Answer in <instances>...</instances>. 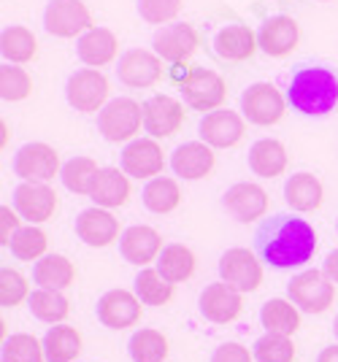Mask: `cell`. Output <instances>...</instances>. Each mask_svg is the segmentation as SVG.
<instances>
[{
  "instance_id": "44dd1931",
  "label": "cell",
  "mask_w": 338,
  "mask_h": 362,
  "mask_svg": "<svg viewBox=\"0 0 338 362\" xmlns=\"http://www.w3.org/2000/svg\"><path fill=\"white\" fill-rule=\"evenodd\" d=\"M122 257L130 265H149L154 257H160V252L165 249L160 233L149 225H133L122 233V241H120Z\"/></svg>"
},
{
  "instance_id": "3957f363",
  "label": "cell",
  "mask_w": 338,
  "mask_h": 362,
  "mask_svg": "<svg viewBox=\"0 0 338 362\" xmlns=\"http://www.w3.org/2000/svg\"><path fill=\"white\" fill-rule=\"evenodd\" d=\"M290 300L306 314H325L336 300V284L325 276V271H303L292 276L287 284Z\"/></svg>"
},
{
  "instance_id": "d6a6232c",
  "label": "cell",
  "mask_w": 338,
  "mask_h": 362,
  "mask_svg": "<svg viewBox=\"0 0 338 362\" xmlns=\"http://www.w3.org/2000/svg\"><path fill=\"white\" fill-rule=\"evenodd\" d=\"M81 351V335L68 325H57L44 338V354L49 362H74Z\"/></svg>"
},
{
  "instance_id": "7dc6e473",
  "label": "cell",
  "mask_w": 338,
  "mask_h": 362,
  "mask_svg": "<svg viewBox=\"0 0 338 362\" xmlns=\"http://www.w3.org/2000/svg\"><path fill=\"white\" fill-rule=\"evenodd\" d=\"M325 276H327L333 284H338V249L336 252H330L327 259H325Z\"/></svg>"
},
{
  "instance_id": "b9f144b4",
  "label": "cell",
  "mask_w": 338,
  "mask_h": 362,
  "mask_svg": "<svg viewBox=\"0 0 338 362\" xmlns=\"http://www.w3.org/2000/svg\"><path fill=\"white\" fill-rule=\"evenodd\" d=\"M255 360L257 362H292L295 360V346L287 335H274L265 332L255 344Z\"/></svg>"
},
{
  "instance_id": "f35d334b",
  "label": "cell",
  "mask_w": 338,
  "mask_h": 362,
  "mask_svg": "<svg viewBox=\"0 0 338 362\" xmlns=\"http://www.w3.org/2000/svg\"><path fill=\"white\" fill-rule=\"evenodd\" d=\"M44 344L28 335V332H16L11 338L3 341V362H44Z\"/></svg>"
},
{
  "instance_id": "74e56055",
  "label": "cell",
  "mask_w": 338,
  "mask_h": 362,
  "mask_svg": "<svg viewBox=\"0 0 338 362\" xmlns=\"http://www.w3.org/2000/svg\"><path fill=\"white\" fill-rule=\"evenodd\" d=\"M130 357L136 362H163L168 357V338L157 330H139L130 338Z\"/></svg>"
},
{
  "instance_id": "5bb4252c",
  "label": "cell",
  "mask_w": 338,
  "mask_h": 362,
  "mask_svg": "<svg viewBox=\"0 0 338 362\" xmlns=\"http://www.w3.org/2000/svg\"><path fill=\"white\" fill-rule=\"evenodd\" d=\"M246 133L244 119L231 108H216L200 119V138L211 149H231Z\"/></svg>"
},
{
  "instance_id": "4fadbf2b",
  "label": "cell",
  "mask_w": 338,
  "mask_h": 362,
  "mask_svg": "<svg viewBox=\"0 0 338 362\" xmlns=\"http://www.w3.org/2000/svg\"><path fill=\"white\" fill-rule=\"evenodd\" d=\"M152 44H154V54H157L160 60L182 65V62L198 49L200 38H198V30H195L192 25H187V22H173V25H165V28H160V30L154 33Z\"/></svg>"
},
{
  "instance_id": "9c48e42d",
  "label": "cell",
  "mask_w": 338,
  "mask_h": 362,
  "mask_svg": "<svg viewBox=\"0 0 338 362\" xmlns=\"http://www.w3.org/2000/svg\"><path fill=\"white\" fill-rule=\"evenodd\" d=\"M284 98L271 81H257L241 95V111L252 124H276L284 117Z\"/></svg>"
},
{
  "instance_id": "d6986e66",
  "label": "cell",
  "mask_w": 338,
  "mask_h": 362,
  "mask_svg": "<svg viewBox=\"0 0 338 362\" xmlns=\"http://www.w3.org/2000/svg\"><path fill=\"white\" fill-rule=\"evenodd\" d=\"M222 203L238 222H255V219L265 216V211H268V192L262 189L260 184L241 181V184H233L231 189L225 192Z\"/></svg>"
},
{
  "instance_id": "7a4b0ae2",
  "label": "cell",
  "mask_w": 338,
  "mask_h": 362,
  "mask_svg": "<svg viewBox=\"0 0 338 362\" xmlns=\"http://www.w3.org/2000/svg\"><path fill=\"white\" fill-rule=\"evenodd\" d=\"M287 100L306 117H322L338 103V76L327 68H301L292 76Z\"/></svg>"
},
{
  "instance_id": "277c9868",
  "label": "cell",
  "mask_w": 338,
  "mask_h": 362,
  "mask_svg": "<svg viewBox=\"0 0 338 362\" xmlns=\"http://www.w3.org/2000/svg\"><path fill=\"white\" fill-rule=\"evenodd\" d=\"M141 124H144V106H139L130 98L108 100L106 108L98 114V127H100L103 138L111 144L136 141Z\"/></svg>"
},
{
  "instance_id": "e575fe53",
  "label": "cell",
  "mask_w": 338,
  "mask_h": 362,
  "mask_svg": "<svg viewBox=\"0 0 338 362\" xmlns=\"http://www.w3.org/2000/svg\"><path fill=\"white\" fill-rule=\"evenodd\" d=\"M98 173H100V168H98V163H95L93 157H74V160H68L62 165L60 176H62V184L71 192H76V195H93Z\"/></svg>"
},
{
  "instance_id": "ab89813d",
  "label": "cell",
  "mask_w": 338,
  "mask_h": 362,
  "mask_svg": "<svg viewBox=\"0 0 338 362\" xmlns=\"http://www.w3.org/2000/svg\"><path fill=\"white\" fill-rule=\"evenodd\" d=\"M47 233L41 227L30 225L19 227L8 246L16 259H41V257H47Z\"/></svg>"
},
{
  "instance_id": "e0dca14e",
  "label": "cell",
  "mask_w": 338,
  "mask_h": 362,
  "mask_svg": "<svg viewBox=\"0 0 338 362\" xmlns=\"http://www.w3.org/2000/svg\"><path fill=\"white\" fill-rule=\"evenodd\" d=\"M98 319L111 330L133 327L141 319V300L139 295L127 289H111L98 300Z\"/></svg>"
},
{
  "instance_id": "4dcf8cb0",
  "label": "cell",
  "mask_w": 338,
  "mask_h": 362,
  "mask_svg": "<svg viewBox=\"0 0 338 362\" xmlns=\"http://www.w3.org/2000/svg\"><path fill=\"white\" fill-rule=\"evenodd\" d=\"M260 322L268 332H274V335H287V338H290L292 332L301 327V314H298V305L292 300L274 298V300H268L262 305Z\"/></svg>"
},
{
  "instance_id": "603a6c76",
  "label": "cell",
  "mask_w": 338,
  "mask_h": 362,
  "mask_svg": "<svg viewBox=\"0 0 338 362\" xmlns=\"http://www.w3.org/2000/svg\"><path fill=\"white\" fill-rule=\"evenodd\" d=\"M298 38H301V28L292 16H271L257 33V44L271 57H287L298 46Z\"/></svg>"
},
{
  "instance_id": "1f68e13d",
  "label": "cell",
  "mask_w": 338,
  "mask_h": 362,
  "mask_svg": "<svg viewBox=\"0 0 338 362\" xmlns=\"http://www.w3.org/2000/svg\"><path fill=\"white\" fill-rule=\"evenodd\" d=\"M0 52L8 62L22 65V62H30L38 54V41H35V35L28 28L11 25L0 35Z\"/></svg>"
},
{
  "instance_id": "836d02e7",
  "label": "cell",
  "mask_w": 338,
  "mask_h": 362,
  "mask_svg": "<svg viewBox=\"0 0 338 362\" xmlns=\"http://www.w3.org/2000/svg\"><path fill=\"white\" fill-rule=\"evenodd\" d=\"M182 203V189L179 184L168 176H157L144 187V206L154 214H170Z\"/></svg>"
},
{
  "instance_id": "484cf974",
  "label": "cell",
  "mask_w": 338,
  "mask_h": 362,
  "mask_svg": "<svg viewBox=\"0 0 338 362\" xmlns=\"http://www.w3.org/2000/svg\"><path fill=\"white\" fill-rule=\"evenodd\" d=\"M130 197V179L120 168H100L93 187V200L98 209H120Z\"/></svg>"
},
{
  "instance_id": "681fc988",
  "label": "cell",
  "mask_w": 338,
  "mask_h": 362,
  "mask_svg": "<svg viewBox=\"0 0 338 362\" xmlns=\"http://www.w3.org/2000/svg\"><path fill=\"white\" fill-rule=\"evenodd\" d=\"M333 327H336V335H338V317H336V325H333Z\"/></svg>"
},
{
  "instance_id": "ac0fdd59",
  "label": "cell",
  "mask_w": 338,
  "mask_h": 362,
  "mask_svg": "<svg viewBox=\"0 0 338 362\" xmlns=\"http://www.w3.org/2000/svg\"><path fill=\"white\" fill-rule=\"evenodd\" d=\"M241 311H244L241 292H235L225 281L209 284L200 295V314L209 322H214V325H228V322L241 317Z\"/></svg>"
},
{
  "instance_id": "60d3db41",
  "label": "cell",
  "mask_w": 338,
  "mask_h": 362,
  "mask_svg": "<svg viewBox=\"0 0 338 362\" xmlns=\"http://www.w3.org/2000/svg\"><path fill=\"white\" fill-rule=\"evenodd\" d=\"M33 92V78L25 68L16 65H3L0 68V98L8 103H19L25 98H30Z\"/></svg>"
},
{
  "instance_id": "cb8c5ba5",
  "label": "cell",
  "mask_w": 338,
  "mask_h": 362,
  "mask_svg": "<svg viewBox=\"0 0 338 362\" xmlns=\"http://www.w3.org/2000/svg\"><path fill=\"white\" fill-rule=\"evenodd\" d=\"M257 35L252 33V28L246 25H228L216 33L214 38V49L222 60L231 62H241L249 60L255 52H257Z\"/></svg>"
},
{
  "instance_id": "d590c367",
  "label": "cell",
  "mask_w": 338,
  "mask_h": 362,
  "mask_svg": "<svg viewBox=\"0 0 338 362\" xmlns=\"http://www.w3.org/2000/svg\"><path fill=\"white\" fill-rule=\"evenodd\" d=\"M28 305H30V314L41 322H62V319L71 314V305L62 298V292H54V289H35L30 298H28Z\"/></svg>"
},
{
  "instance_id": "8d00e7d4",
  "label": "cell",
  "mask_w": 338,
  "mask_h": 362,
  "mask_svg": "<svg viewBox=\"0 0 338 362\" xmlns=\"http://www.w3.org/2000/svg\"><path fill=\"white\" fill-rule=\"evenodd\" d=\"M136 295L146 305H165L173 298V284L165 281L157 268H144L136 276Z\"/></svg>"
},
{
  "instance_id": "5b68a950",
  "label": "cell",
  "mask_w": 338,
  "mask_h": 362,
  "mask_svg": "<svg viewBox=\"0 0 338 362\" xmlns=\"http://www.w3.org/2000/svg\"><path fill=\"white\" fill-rule=\"evenodd\" d=\"M182 95H185L187 106L195 111H216L228 98V84L225 78L209 68H190L182 81Z\"/></svg>"
},
{
  "instance_id": "7bdbcfd3",
  "label": "cell",
  "mask_w": 338,
  "mask_h": 362,
  "mask_svg": "<svg viewBox=\"0 0 338 362\" xmlns=\"http://www.w3.org/2000/svg\"><path fill=\"white\" fill-rule=\"evenodd\" d=\"M25 298H30L28 279L22 273L11 271V268H3L0 271V303L6 308H11V305H19Z\"/></svg>"
},
{
  "instance_id": "f1b7e54d",
  "label": "cell",
  "mask_w": 338,
  "mask_h": 362,
  "mask_svg": "<svg viewBox=\"0 0 338 362\" xmlns=\"http://www.w3.org/2000/svg\"><path fill=\"white\" fill-rule=\"evenodd\" d=\"M284 197H287V206L292 211H314L322 206V181L314 173H295L284 184Z\"/></svg>"
},
{
  "instance_id": "bcb514c9",
  "label": "cell",
  "mask_w": 338,
  "mask_h": 362,
  "mask_svg": "<svg viewBox=\"0 0 338 362\" xmlns=\"http://www.w3.org/2000/svg\"><path fill=\"white\" fill-rule=\"evenodd\" d=\"M0 219H3V222H0V225H3L0 241L8 246V243H11V238H14L11 233H16V230H19V216H16V211H11L8 206H3V209H0Z\"/></svg>"
},
{
  "instance_id": "6da1fadb",
  "label": "cell",
  "mask_w": 338,
  "mask_h": 362,
  "mask_svg": "<svg viewBox=\"0 0 338 362\" xmlns=\"http://www.w3.org/2000/svg\"><path fill=\"white\" fill-rule=\"evenodd\" d=\"M255 249L262 262L274 268H298L306 265L317 252V233L306 219L276 214L271 219H262L257 227Z\"/></svg>"
},
{
  "instance_id": "4316f807",
  "label": "cell",
  "mask_w": 338,
  "mask_h": 362,
  "mask_svg": "<svg viewBox=\"0 0 338 362\" xmlns=\"http://www.w3.org/2000/svg\"><path fill=\"white\" fill-rule=\"evenodd\" d=\"M287 149L274 141V138H262L257 144H252L249 149V168L255 176H262V179H276L284 173L287 168Z\"/></svg>"
},
{
  "instance_id": "f546056e",
  "label": "cell",
  "mask_w": 338,
  "mask_h": 362,
  "mask_svg": "<svg viewBox=\"0 0 338 362\" xmlns=\"http://www.w3.org/2000/svg\"><path fill=\"white\" fill-rule=\"evenodd\" d=\"M157 271L170 284H182L195 273V255L185 243H168L157 257Z\"/></svg>"
},
{
  "instance_id": "8fae6325",
  "label": "cell",
  "mask_w": 338,
  "mask_h": 362,
  "mask_svg": "<svg viewBox=\"0 0 338 362\" xmlns=\"http://www.w3.org/2000/svg\"><path fill=\"white\" fill-rule=\"evenodd\" d=\"M14 209L22 219L30 225L49 222L57 211V192L49 184H35V181H22L14 189Z\"/></svg>"
},
{
  "instance_id": "ba28073f",
  "label": "cell",
  "mask_w": 338,
  "mask_h": 362,
  "mask_svg": "<svg viewBox=\"0 0 338 362\" xmlns=\"http://www.w3.org/2000/svg\"><path fill=\"white\" fill-rule=\"evenodd\" d=\"M108 92H111L108 78L100 71H95V68L76 71V74L68 78V87H65L68 103L76 108V111H84V114L103 111L108 100Z\"/></svg>"
},
{
  "instance_id": "f6af8a7d",
  "label": "cell",
  "mask_w": 338,
  "mask_h": 362,
  "mask_svg": "<svg viewBox=\"0 0 338 362\" xmlns=\"http://www.w3.org/2000/svg\"><path fill=\"white\" fill-rule=\"evenodd\" d=\"M211 362H255V357L249 354V349L241 344H222L214 351Z\"/></svg>"
},
{
  "instance_id": "52a82bcc",
  "label": "cell",
  "mask_w": 338,
  "mask_h": 362,
  "mask_svg": "<svg viewBox=\"0 0 338 362\" xmlns=\"http://www.w3.org/2000/svg\"><path fill=\"white\" fill-rule=\"evenodd\" d=\"M219 276L225 284H231L235 292H255L262 284V265L255 252L244 246L228 249L219 257Z\"/></svg>"
},
{
  "instance_id": "d4e9b609",
  "label": "cell",
  "mask_w": 338,
  "mask_h": 362,
  "mask_svg": "<svg viewBox=\"0 0 338 362\" xmlns=\"http://www.w3.org/2000/svg\"><path fill=\"white\" fill-rule=\"evenodd\" d=\"M120 41L108 28H93L78 38V60L90 68H100L117 57Z\"/></svg>"
},
{
  "instance_id": "2e32d148",
  "label": "cell",
  "mask_w": 338,
  "mask_h": 362,
  "mask_svg": "<svg viewBox=\"0 0 338 362\" xmlns=\"http://www.w3.org/2000/svg\"><path fill=\"white\" fill-rule=\"evenodd\" d=\"M165 157L163 149L157 146L154 138H136L130 141L122 151V170L133 179H157V173H163Z\"/></svg>"
},
{
  "instance_id": "ffe728a7",
  "label": "cell",
  "mask_w": 338,
  "mask_h": 362,
  "mask_svg": "<svg viewBox=\"0 0 338 362\" xmlns=\"http://www.w3.org/2000/svg\"><path fill=\"white\" fill-rule=\"evenodd\" d=\"M76 235L93 249H103L120 238V219L106 209H87L78 214L76 219Z\"/></svg>"
},
{
  "instance_id": "c3c4849f",
  "label": "cell",
  "mask_w": 338,
  "mask_h": 362,
  "mask_svg": "<svg viewBox=\"0 0 338 362\" xmlns=\"http://www.w3.org/2000/svg\"><path fill=\"white\" fill-rule=\"evenodd\" d=\"M317 362H338V346L336 344H333V346H327L322 351V354H320V360Z\"/></svg>"
},
{
  "instance_id": "30bf717a",
  "label": "cell",
  "mask_w": 338,
  "mask_h": 362,
  "mask_svg": "<svg viewBox=\"0 0 338 362\" xmlns=\"http://www.w3.org/2000/svg\"><path fill=\"white\" fill-rule=\"evenodd\" d=\"M14 173L25 181L47 184L60 170V154L52 149L49 144H28L16 151L14 157Z\"/></svg>"
},
{
  "instance_id": "9a60e30c",
  "label": "cell",
  "mask_w": 338,
  "mask_h": 362,
  "mask_svg": "<svg viewBox=\"0 0 338 362\" xmlns=\"http://www.w3.org/2000/svg\"><path fill=\"white\" fill-rule=\"evenodd\" d=\"M117 76L122 84L133 87V90L152 87L163 76V60L146 49H130V52H124L120 65H117Z\"/></svg>"
},
{
  "instance_id": "7402d4cb",
  "label": "cell",
  "mask_w": 338,
  "mask_h": 362,
  "mask_svg": "<svg viewBox=\"0 0 338 362\" xmlns=\"http://www.w3.org/2000/svg\"><path fill=\"white\" fill-rule=\"evenodd\" d=\"M170 168H173L176 176H182L187 181L206 179L214 170V151L203 141L182 144L179 149L173 151V157H170Z\"/></svg>"
},
{
  "instance_id": "83f0119b",
  "label": "cell",
  "mask_w": 338,
  "mask_h": 362,
  "mask_svg": "<svg viewBox=\"0 0 338 362\" xmlns=\"http://www.w3.org/2000/svg\"><path fill=\"white\" fill-rule=\"evenodd\" d=\"M33 279L38 289H54V292H62L68 289L74 281H76V268L68 257L62 255H47L35 262V271H33Z\"/></svg>"
},
{
  "instance_id": "8992f818",
  "label": "cell",
  "mask_w": 338,
  "mask_h": 362,
  "mask_svg": "<svg viewBox=\"0 0 338 362\" xmlns=\"http://www.w3.org/2000/svg\"><path fill=\"white\" fill-rule=\"evenodd\" d=\"M44 28L54 38H81L93 30V14L81 0H52L44 11Z\"/></svg>"
},
{
  "instance_id": "ee69618b",
  "label": "cell",
  "mask_w": 338,
  "mask_h": 362,
  "mask_svg": "<svg viewBox=\"0 0 338 362\" xmlns=\"http://www.w3.org/2000/svg\"><path fill=\"white\" fill-rule=\"evenodd\" d=\"M185 0H139V14L149 25H163L170 22L173 16L182 11Z\"/></svg>"
},
{
  "instance_id": "7c38bea8",
  "label": "cell",
  "mask_w": 338,
  "mask_h": 362,
  "mask_svg": "<svg viewBox=\"0 0 338 362\" xmlns=\"http://www.w3.org/2000/svg\"><path fill=\"white\" fill-rule=\"evenodd\" d=\"M185 124V106L170 95H154L144 103V130L152 138H170Z\"/></svg>"
}]
</instances>
